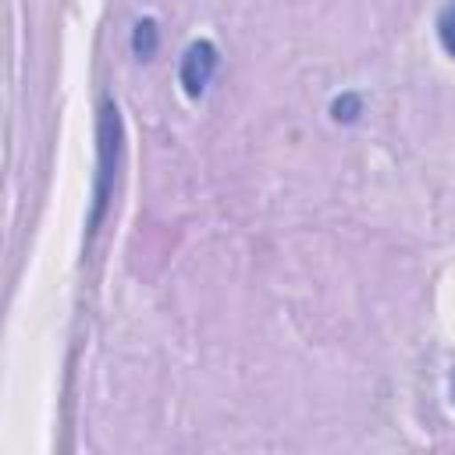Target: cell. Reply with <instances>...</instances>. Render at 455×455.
<instances>
[{"label":"cell","instance_id":"cell-1","mask_svg":"<svg viewBox=\"0 0 455 455\" xmlns=\"http://www.w3.org/2000/svg\"><path fill=\"white\" fill-rule=\"evenodd\" d=\"M117 128H121L117 107H114V103H103V114H100V178H96V210H92V224H100L103 206H107V192H110L114 164H117Z\"/></svg>","mask_w":455,"mask_h":455},{"label":"cell","instance_id":"cell-2","mask_svg":"<svg viewBox=\"0 0 455 455\" xmlns=\"http://www.w3.org/2000/svg\"><path fill=\"white\" fill-rule=\"evenodd\" d=\"M217 60H220L217 57V46L206 43V39H199V43H192L185 50L181 68H178V78H181V85H185L188 96H203L206 92V85H210V78L217 71Z\"/></svg>","mask_w":455,"mask_h":455},{"label":"cell","instance_id":"cell-3","mask_svg":"<svg viewBox=\"0 0 455 455\" xmlns=\"http://www.w3.org/2000/svg\"><path fill=\"white\" fill-rule=\"evenodd\" d=\"M156 43H160L156 21H153V18L135 21V28H132V50H135V57H139V60H149V57L156 53Z\"/></svg>","mask_w":455,"mask_h":455},{"label":"cell","instance_id":"cell-4","mask_svg":"<svg viewBox=\"0 0 455 455\" xmlns=\"http://www.w3.org/2000/svg\"><path fill=\"white\" fill-rule=\"evenodd\" d=\"M437 39H441L444 53L455 57V4H448V7L437 14Z\"/></svg>","mask_w":455,"mask_h":455},{"label":"cell","instance_id":"cell-5","mask_svg":"<svg viewBox=\"0 0 455 455\" xmlns=\"http://www.w3.org/2000/svg\"><path fill=\"white\" fill-rule=\"evenodd\" d=\"M359 110H363V103H359V96H352V92H345V96H338V100L331 103L334 121H345V124H352V121L359 117Z\"/></svg>","mask_w":455,"mask_h":455},{"label":"cell","instance_id":"cell-6","mask_svg":"<svg viewBox=\"0 0 455 455\" xmlns=\"http://www.w3.org/2000/svg\"><path fill=\"white\" fill-rule=\"evenodd\" d=\"M451 395H455V377H451Z\"/></svg>","mask_w":455,"mask_h":455}]
</instances>
